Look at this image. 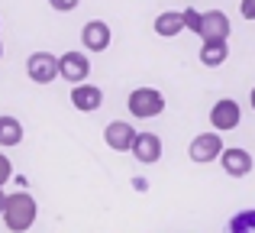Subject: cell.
<instances>
[{
    "mask_svg": "<svg viewBox=\"0 0 255 233\" xmlns=\"http://www.w3.org/2000/svg\"><path fill=\"white\" fill-rule=\"evenodd\" d=\"M226 58H230L226 42H204V49H200V65H207V68H220Z\"/></svg>",
    "mask_w": 255,
    "mask_h": 233,
    "instance_id": "cell-15",
    "label": "cell"
},
{
    "mask_svg": "<svg viewBox=\"0 0 255 233\" xmlns=\"http://www.w3.org/2000/svg\"><path fill=\"white\" fill-rule=\"evenodd\" d=\"M26 75H29L36 84L55 81V75H58V58L52 55V52H32L29 62H26Z\"/></svg>",
    "mask_w": 255,
    "mask_h": 233,
    "instance_id": "cell-8",
    "label": "cell"
},
{
    "mask_svg": "<svg viewBox=\"0 0 255 233\" xmlns=\"http://www.w3.org/2000/svg\"><path fill=\"white\" fill-rule=\"evenodd\" d=\"M91 75V62L84 52H62L58 55V78L71 84H84V78Z\"/></svg>",
    "mask_w": 255,
    "mask_h": 233,
    "instance_id": "cell-6",
    "label": "cell"
},
{
    "mask_svg": "<svg viewBox=\"0 0 255 233\" xmlns=\"http://www.w3.org/2000/svg\"><path fill=\"white\" fill-rule=\"evenodd\" d=\"M3 208H6V195H3V188H0V217H3Z\"/></svg>",
    "mask_w": 255,
    "mask_h": 233,
    "instance_id": "cell-21",
    "label": "cell"
},
{
    "mask_svg": "<svg viewBox=\"0 0 255 233\" xmlns=\"http://www.w3.org/2000/svg\"><path fill=\"white\" fill-rule=\"evenodd\" d=\"M126 107H129V114L136 120H152L165 110V97L155 88H136L129 94V101H126Z\"/></svg>",
    "mask_w": 255,
    "mask_h": 233,
    "instance_id": "cell-2",
    "label": "cell"
},
{
    "mask_svg": "<svg viewBox=\"0 0 255 233\" xmlns=\"http://www.w3.org/2000/svg\"><path fill=\"white\" fill-rule=\"evenodd\" d=\"M110 39H113V32H110V26H107L104 19H91V23H84L81 42H84L87 52H107Z\"/></svg>",
    "mask_w": 255,
    "mask_h": 233,
    "instance_id": "cell-10",
    "label": "cell"
},
{
    "mask_svg": "<svg viewBox=\"0 0 255 233\" xmlns=\"http://www.w3.org/2000/svg\"><path fill=\"white\" fill-rule=\"evenodd\" d=\"M36 198L29 195V191H13V195H6V208H3V224L10 233H26L36 224Z\"/></svg>",
    "mask_w": 255,
    "mask_h": 233,
    "instance_id": "cell-1",
    "label": "cell"
},
{
    "mask_svg": "<svg viewBox=\"0 0 255 233\" xmlns=\"http://www.w3.org/2000/svg\"><path fill=\"white\" fill-rule=\"evenodd\" d=\"M239 13L243 19H255V0H239Z\"/></svg>",
    "mask_w": 255,
    "mask_h": 233,
    "instance_id": "cell-20",
    "label": "cell"
},
{
    "mask_svg": "<svg viewBox=\"0 0 255 233\" xmlns=\"http://www.w3.org/2000/svg\"><path fill=\"white\" fill-rule=\"evenodd\" d=\"M230 32H233V26H230V16L223 10H207L197 36L204 42H230Z\"/></svg>",
    "mask_w": 255,
    "mask_h": 233,
    "instance_id": "cell-4",
    "label": "cell"
},
{
    "mask_svg": "<svg viewBox=\"0 0 255 233\" xmlns=\"http://www.w3.org/2000/svg\"><path fill=\"white\" fill-rule=\"evenodd\" d=\"M19 143H23V123H19L16 117L3 114L0 117V146H3V149H13V146H19Z\"/></svg>",
    "mask_w": 255,
    "mask_h": 233,
    "instance_id": "cell-14",
    "label": "cell"
},
{
    "mask_svg": "<svg viewBox=\"0 0 255 233\" xmlns=\"http://www.w3.org/2000/svg\"><path fill=\"white\" fill-rule=\"evenodd\" d=\"M136 136L139 133L132 130V123H126V120H113V123L104 126V143L110 146L113 152H132Z\"/></svg>",
    "mask_w": 255,
    "mask_h": 233,
    "instance_id": "cell-7",
    "label": "cell"
},
{
    "mask_svg": "<svg viewBox=\"0 0 255 233\" xmlns=\"http://www.w3.org/2000/svg\"><path fill=\"white\" fill-rule=\"evenodd\" d=\"M223 136H220L217 130H210V133H200V136H194L191 139V149H187V156H191V162H197V165H207V162H213V159H220L223 156Z\"/></svg>",
    "mask_w": 255,
    "mask_h": 233,
    "instance_id": "cell-3",
    "label": "cell"
},
{
    "mask_svg": "<svg viewBox=\"0 0 255 233\" xmlns=\"http://www.w3.org/2000/svg\"><path fill=\"white\" fill-rule=\"evenodd\" d=\"M243 123V110H239V104L233 101V97H223V101H217L210 107V126L217 133H226V130H236V126Z\"/></svg>",
    "mask_w": 255,
    "mask_h": 233,
    "instance_id": "cell-5",
    "label": "cell"
},
{
    "mask_svg": "<svg viewBox=\"0 0 255 233\" xmlns=\"http://www.w3.org/2000/svg\"><path fill=\"white\" fill-rule=\"evenodd\" d=\"M226 233H255V208H246V211H239V214L230 221V227H226Z\"/></svg>",
    "mask_w": 255,
    "mask_h": 233,
    "instance_id": "cell-16",
    "label": "cell"
},
{
    "mask_svg": "<svg viewBox=\"0 0 255 233\" xmlns=\"http://www.w3.org/2000/svg\"><path fill=\"white\" fill-rule=\"evenodd\" d=\"M220 162H223V172H226L230 178H246V175L252 172V156H249V149H239V146L223 149Z\"/></svg>",
    "mask_w": 255,
    "mask_h": 233,
    "instance_id": "cell-9",
    "label": "cell"
},
{
    "mask_svg": "<svg viewBox=\"0 0 255 233\" xmlns=\"http://www.w3.org/2000/svg\"><path fill=\"white\" fill-rule=\"evenodd\" d=\"M71 104H75L81 114H94V110L104 104V91L97 88V84H75L71 88Z\"/></svg>",
    "mask_w": 255,
    "mask_h": 233,
    "instance_id": "cell-11",
    "label": "cell"
},
{
    "mask_svg": "<svg viewBox=\"0 0 255 233\" xmlns=\"http://www.w3.org/2000/svg\"><path fill=\"white\" fill-rule=\"evenodd\" d=\"M181 29H184V13L181 10H165V13L155 16V32L158 36L171 39V36H178Z\"/></svg>",
    "mask_w": 255,
    "mask_h": 233,
    "instance_id": "cell-13",
    "label": "cell"
},
{
    "mask_svg": "<svg viewBox=\"0 0 255 233\" xmlns=\"http://www.w3.org/2000/svg\"><path fill=\"white\" fill-rule=\"evenodd\" d=\"M10 178H13V162H10V156H3V152H0V188H3Z\"/></svg>",
    "mask_w": 255,
    "mask_h": 233,
    "instance_id": "cell-18",
    "label": "cell"
},
{
    "mask_svg": "<svg viewBox=\"0 0 255 233\" xmlns=\"http://www.w3.org/2000/svg\"><path fill=\"white\" fill-rule=\"evenodd\" d=\"M132 156L145 165L158 162V159H162V139H158L155 133H139L136 143H132Z\"/></svg>",
    "mask_w": 255,
    "mask_h": 233,
    "instance_id": "cell-12",
    "label": "cell"
},
{
    "mask_svg": "<svg viewBox=\"0 0 255 233\" xmlns=\"http://www.w3.org/2000/svg\"><path fill=\"white\" fill-rule=\"evenodd\" d=\"M249 104H252V110H255V88H252V94H249Z\"/></svg>",
    "mask_w": 255,
    "mask_h": 233,
    "instance_id": "cell-22",
    "label": "cell"
},
{
    "mask_svg": "<svg viewBox=\"0 0 255 233\" xmlns=\"http://www.w3.org/2000/svg\"><path fill=\"white\" fill-rule=\"evenodd\" d=\"M0 58H3V42H0Z\"/></svg>",
    "mask_w": 255,
    "mask_h": 233,
    "instance_id": "cell-23",
    "label": "cell"
},
{
    "mask_svg": "<svg viewBox=\"0 0 255 233\" xmlns=\"http://www.w3.org/2000/svg\"><path fill=\"white\" fill-rule=\"evenodd\" d=\"M200 23H204V13H197L194 6H187V10H184V29L200 32Z\"/></svg>",
    "mask_w": 255,
    "mask_h": 233,
    "instance_id": "cell-17",
    "label": "cell"
},
{
    "mask_svg": "<svg viewBox=\"0 0 255 233\" xmlns=\"http://www.w3.org/2000/svg\"><path fill=\"white\" fill-rule=\"evenodd\" d=\"M78 3H81V0H49V6H52V10H58V13H71Z\"/></svg>",
    "mask_w": 255,
    "mask_h": 233,
    "instance_id": "cell-19",
    "label": "cell"
}]
</instances>
